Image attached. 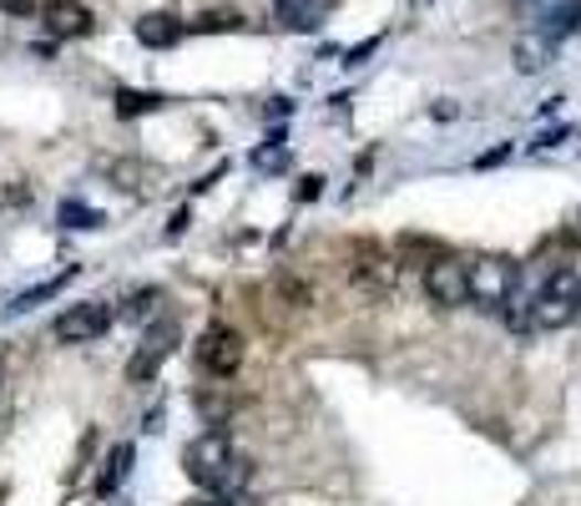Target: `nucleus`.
Here are the masks:
<instances>
[{
    "label": "nucleus",
    "mask_w": 581,
    "mask_h": 506,
    "mask_svg": "<svg viewBox=\"0 0 581 506\" xmlns=\"http://www.w3.org/2000/svg\"><path fill=\"white\" fill-rule=\"evenodd\" d=\"M182 471H188V482H198L202 492H223V496L249 482V461L237 456L223 431L198 435V441L182 451Z\"/></svg>",
    "instance_id": "f257e3e1"
},
{
    "label": "nucleus",
    "mask_w": 581,
    "mask_h": 506,
    "mask_svg": "<svg viewBox=\"0 0 581 506\" xmlns=\"http://www.w3.org/2000/svg\"><path fill=\"white\" fill-rule=\"evenodd\" d=\"M581 319V274L577 268H557L526 304V325L531 329H567Z\"/></svg>",
    "instance_id": "f03ea898"
},
{
    "label": "nucleus",
    "mask_w": 581,
    "mask_h": 506,
    "mask_svg": "<svg viewBox=\"0 0 581 506\" xmlns=\"http://www.w3.org/2000/svg\"><path fill=\"white\" fill-rule=\"evenodd\" d=\"M471 268V299L480 309H506L516 304V289H521V264L510 253H480V259H465Z\"/></svg>",
    "instance_id": "7ed1b4c3"
},
{
    "label": "nucleus",
    "mask_w": 581,
    "mask_h": 506,
    "mask_svg": "<svg viewBox=\"0 0 581 506\" xmlns=\"http://www.w3.org/2000/svg\"><path fill=\"white\" fill-rule=\"evenodd\" d=\"M112 319H117V309L102 304V299L72 304V309L56 319V339H61V345H92V339H102L112 329Z\"/></svg>",
    "instance_id": "20e7f679"
},
{
    "label": "nucleus",
    "mask_w": 581,
    "mask_h": 506,
    "mask_svg": "<svg viewBox=\"0 0 581 506\" xmlns=\"http://www.w3.org/2000/svg\"><path fill=\"white\" fill-rule=\"evenodd\" d=\"M198 365L208 375H218V380L237 375V365H243V335L233 325H208L198 339Z\"/></svg>",
    "instance_id": "39448f33"
},
{
    "label": "nucleus",
    "mask_w": 581,
    "mask_h": 506,
    "mask_svg": "<svg viewBox=\"0 0 581 506\" xmlns=\"http://www.w3.org/2000/svg\"><path fill=\"white\" fill-rule=\"evenodd\" d=\"M425 294H430V304H440V309H455V304L471 299V268H465V259L445 253V259L425 264Z\"/></svg>",
    "instance_id": "423d86ee"
},
{
    "label": "nucleus",
    "mask_w": 581,
    "mask_h": 506,
    "mask_svg": "<svg viewBox=\"0 0 581 506\" xmlns=\"http://www.w3.org/2000/svg\"><path fill=\"white\" fill-rule=\"evenodd\" d=\"M178 350V325L172 319H162V325H152L142 335V345H137V355L127 360V380L131 386H147L157 370H162V360Z\"/></svg>",
    "instance_id": "0eeeda50"
},
{
    "label": "nucleus",
    "mask_w": 581,
    "mask_h": 506,
    "mask_svg": "<svg viewBox=\"0 0 581 506\" xmlns=\"http://www.w3.org/2000/svg\"><path fill=\"white\" fill-rule=\"evenodd\" d=\"M41 21H46V31L56 41H82V36H92L96 15L86 11L82 0H46V6H41Z\"/></svg>",
    "instance_id": "6e6552de"
},
{
    "label": "nucleus",
    "mask_w": 581,
    "mask_h": 506,
    "mask_svg": "<svg viewBox=\"0 0 581 506\" xmlns=\"http://www.w3.org/2000/svg\"><path fill=\"white\" fill-rule=\"evenodd\" d=\"M182 36H188V21H178L172 11H147L142 21H137V41H142L147 51H172Z\"/></svg>",
    "instance_id": "1a4fd4ad"
},
{
    "label": "nucleus",
    "mask_w": 581,
    "mask_h": 506,
    "mask_svg": "<svg viewBox=\"0 0 581 506\" xmlns=\"http://www.w3.org/2000/svg\"><path fill=\"white\" fill-rule=\"evenodd\" d=\"M551 56H557V36H551L546 25H536V31H526V36L516 41V66H521L526 76L541 72V66H546Z\"/></svg>",
    "instance_id": "9d476101"
},
{
    "label": "nucleus",
    "mask_w": 581,
    "mask_h": 506,
    "mask_svg": "<svg viewBox=\"0 0 581 506\" xmlns=\"http://www.w3.org/2000/svg\"><path fill=\"white\" fill-rule=\"evenodd\" d=\"M334 11V0H278V21H288L294 31H309Z\"/></svg>",
    "instance_id": "9b49d317"
},
{
    "label": "nucleus",
    "mask_w": 581,
    "mask_h": 506,
    "mask_svg": "<svg viewBox=\"0 0 581 506\" xmlns=\"http://www.w3.org/2000/svg\"><path fill=\"white\" fill-rule=\"evenodd\" d=\"M72 278H76V268H66V274H56V278H46V284H36V289H25V294H15V299L6 304V319H11V314H31V309H36V304L56 299V294L66 289V284H72Z\"/></svg>",
    "instance_id": "f8f14e48"
},
{
    "label": "nucleus",
    "mask_w": 581,
    "mask_h": 506,
    "mask_svg": "<svg viewBox=\"0 0 581 506\" xmlns=\"http://www.w3.org/2000/svg\"><path fill=\"white\" fill-rule=\"evenodd\" d=\"M127 471H131V446L122 441V446H112V456L102 461V476H96V492L112 496L122 482H127Z\"/></svg>",
    "instance_id": "ddd939ff"
},
{
    "label": "nucleus",
    "mask_w": 581,
    "mask_h": 506,
    "mask_svg": "<svg viewBox=\"0 0 581 506\" xmlns=\"http://www.w3.org/2000/svg\"><path fill=\"white\" fill-rule=\"evenodd\" d=\"M162 97L157 92H117V117H142V112H157Z\"/></svg>",
    "instance_id": "4468645a"
},
{
    "label": "nucleus",
    "mask_w": 581,
    "mask_h": 506,
    "mask_svg": "<svg viewBox=\"0 0 581 506\" xmlns=\"http://www.w3.org/2000/svg\"><path fill=\"white\" fill-rule=\"evenodd\" d=\"M61 223H66V229H102V213L76 203V198H66V203H61Z\"/></svg>",
    "instance_id": "2eb2a0df"
},
{
    "label": "nucleus",
    "mask_w": 581,
    "mask_h": 506,
    "mask_svg": "<svg viewBox=\"0 0 581 506\" xmlns=\"http://www.w3.org/2000/svg\"><path fill=\"white\" fill-rule=\"evenodd\" d=\"M516 6H521V15H531V21H546V25L567 11V0H516Z\"/></svg>",
    "instance_id": "dca6fc26"
},
{
    "label": "nucleus",
    "mask_w": 581,
    "mask_h": 506,
    "mask_svg": "<svg viewBox=\"0 0 581 506\" xmlns=\"http://www.w3.org/2000/svg\"><path fill=\"white\" fill-rule=\"evenodd\" d=\"M237 25H243L237 11H208L202 21H192V31H237Z\"/></svg>",
    "instance_id": "f3484780"
},
{
    "label": "nucleus",
    "mask_w": 581,
    "mask_h": 506,
    "mask_svg": "<svg viewBox=\"0 0 581 506\" xmlns=\"http://www.w3.org/2000/svg\"><path fill=\"white\" fill-rule=\"evenodd\" d=\"M157 299H162V294H157V289H142V294H131V299H127V309H122V314H127V319H152Z\"/></svg>",
    "instance_id": "a211bd4d"
},
{
    "label": "nucleus",
    "mask_w": 581,
    "mask_h": 506,
    "mask_svg": "<svg viewBox=\"0 0 581 506\" xmlns=\"http://www.w3.org/2000/svg\"><path fill=\"white\" fill-rule=\"evenodd\" d=\"M0 11H6V15H36L41 0H0Z\"/></svg>",
    "instance_id": "6ab92c4d"
},
{
    "label": "nucleus",
    "mask_w": 581,
    "mask_h": 506,
    "mask_svg": "<svg viewBox=\"0 0 581 506\" xmlns=\"http://www.w3.org/2000/svg\"><path fill=\"white\" fill-rule=\"evenodd\" d=\"M188 506H228L223 496H198V502H188Z\"/></svg>",
    "instance_id": "aec40b11"
},
{
    "label": "nucleus",
    "mask_w": 581,
    "mask_h": 506,
    "mask_svg": "<svg viewBox=\"0 0 581 506\" xmlns=\"http://www.w3.org/2000/svg\"><path fill=\"white\" fill-rule=\"evenodd\" d=\"M0 502H6V486H0Z\"/></svg>",
    "instance_id": "412c9836"
}]
</instances>
